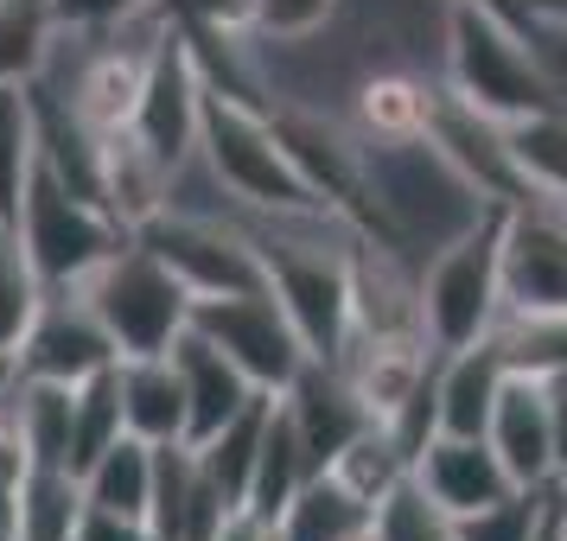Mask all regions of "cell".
Here are the masks:
<instances>
[{"mask_svg":"<svg viewBox=\"0 0 567 541\" xmlns=\"http://www.w3.org/2000/svg\"><path fill=\"white\" fill-rule=\"evenodd\" d=\"M122 434H128L122 427V383H115V363H109V370H96L71 388V471L83 478V465L109 452Z\"/></svg>","mask_w":567,"mask_h":541,"instance_id":"27","label":"cell"},{"mask_svg":"<svg viewBox=\"0 0 567 541\" xmlns=\"http://www.w3.org/2000/svg\"><path fill=\"white\" fill-rule=\"evenodd\" d=\"M27 471H32V452H27V439H20V420L0 402V485H20Z\"/></svg>","mask_w":567,"mask_h":541,"instance_id":"36","label":"cell"},{"mask_svg":"<svg viewBox=\"0 0 567 541\" xmlns=\"http://www.w3.org/2000/svg\"><path fill=\"white\" fill-rule=\"evenodd\" d=\"M268 408H275V395H256V402H249V408L230 420V427H217L205 446H192L198 471H205L210 485L230 497L236 510H243V497H249V478H256V452H261V427H268Z\"/></svg>","mask_w":567,"mask_h":541,"instance_id":"26","label":"cell"},{"mask_svg":"<svg viewBox=\"0 0 567 541\" xmlns=\"http://www.w3.org/2000/svg\"><path fill=\"white\" fill-rule=\"evenodd\" d=\"M198 90H205L198 58H192V45H185V27L173 20V27L159 32L147 83H141V103H134V122H128L173 173H185V166L198 159Z\"/></svg>","mask_w":567,"mask_h":541,"instance_id":"8","label":"cell"},{"mask_svg":"<svg viewBox=\"0 0 567 541\" xmlns=\"http://www.w3.org/2000/svg\"><path fill=\"white\" fill-rule=\"evenodd\" d=\"M529 541H561V510H555V490H548V510H542V522H536V535Z\"/></svg>","mask_w":567,"mask_h":541,"instance_id":"39","label":"cell"},{"mask_svg":"<svg viewBox=\"0 0 567 541\" xmlns=\"http://www.w3.org/2000/svg\"><path fill=\"white\" fill-rule=\"evenodd\" d=\"M409 485L434 503V510H446L453 522L472 510H491V503H504L511 490V471H504V459L491 452L485 434H434L421 452H414L409 465Z\"/></svg>","mask_w":567,"mask_h":541,"instance_id":"11","label":"cell"},{"mask_svg":"<svg viewBox=\"0 0 567 541\" xmlns=\"http://www.w3.org/2000/svg\"><path fill=\"white\" fill-rule=\"evenodd\" d=\"M83 522V478L64 465H32L20 478V522L13 541H78Z\"/></svg>","mask_w":567,"mask_h":541,"instance_id":"24","label":"cell"},{"mask_svg":"<svg viewBox=\"0 0 567 541\" xmlns=\"http://www.w3.org/2000/svg\"><path fill=\"white\" fill-rule=\"evenodd\" d=\"M504 376H511V363H504V351L491 337L460 344V351H440L434 357V434H485Z\"/></svg>","mask_w":567,"mask_h":541,"instance_id":"17","label":"cell"},{"mask_svg":"<svg viewBox=\"0 0 567 541\" xmlns=\"http://www.w3.org/2000/svg\"><path fill=\"white\" fill-rule=\"evenodd\" d=\"M268 541H275V529H268Z\"/></svg>","mask_w":567,"mask_h":541,"instance_id":"43","label":"cell"},{"mask_svg":"<svg viewBox=\"0 0 567 541\" xmlns=\"http://www.w3.org/2000/svg\"><path fill=\"white\" fill-rule=\"evenodd\" d=\"M52 0H0V83H32L52 58Z\"/></svg>","mask_w":567,"mask_h":541,"instance_id":"29","label":"cell"},{"mask_svg":"<svg viewBox=\"0 0 567 541\" xmlns=\"http://www.w3.org/2000/svg\"><path fill=\"white\" fill-rule=\"evenodd\" d=\"M147 497H154V446L147 439L122 434L109 452L83 465V503L109 516H134L147 522Z\"/></svg>","mask_w":567,"mask_h":541,"instance_id":"22","label":"cell"},{"mask_svg":"<svg viewBox=\"0 0 567 541\" xmlns=\"http://www.w3.org/2000/svg\"><path fill=\"white\" fill-rule=\"evenodd\" d=\"M78 293L90 300V312L103 319V332L115 337L122 357L173 351V337H179L185 319H192L185 281L141 242V236H128L122 249H109V256L78 281Z\"/></svg>","mask_w":567,"mask_h":541,"instance_id":"4","label":"cell"},{"mask_svg":"<svg viewBox=\"0 0 567 541\" xmlns=\"http://www.w3.org/2000/svg\"><path fill=\"white\" fill-rule=\"evenodd\" d=\"M555 510H561V541H567V490H555Z\"/></svg>","mask_w":567,"mask_h":541,"instance_id":"41","label":"cell"},{"mask_svg":"<svg viewBox=\"0 0 567 541\" xmlns=\"http://www.w3.org/2000/svg\"><path fill=\"white\" fill-rule=\"evenodd\" d=\"M504 128H511V159H516V179H523V198L567 205V103L536 108V115L504 122Z\"/></svg>","mask_w":567,"mask_h":541,"instance_id":"21","label":"cell"},{"mask_svg":"<svg viewBox=\"0 0 567 541\" xmlns=\"http://www.w3.org/2000/svg\"><path fill=\"white\" fill-rule=\"evenodd\" d=\"M115 383H122V427L147 446H173L185 439V388L179 370L166 351L154 357H122L115 363Z\"/></svg>","mask_w":567,"mask_h":541,"instance_id":"18","label":"cell"},{"mask_svg":"<svg viewBox=\"0 0 567 541\" xmlns=\"http://www.w3.org/2000/svg\"><path fill=\"white\" fill-rule=\"evenodd\" d=\"M548 434H555V490H567V388L548 383Z\"/></svg>","mask_w":567,"mask_h":541,"instance_id":"37","label":"cell"},{"mask_svg":"<svg viewBox=\"0 0 567 541\" xmlns=\"http://www.w3.org/2000/svg\"><path fill=\"white\" fill-rule=\"evenodd\" d=\"M440 83L497 122H523L536 108L567 103L536 32L478 13V7H460V0H440Z\"/></svg>","mask_w":567,"mask_h":541,"instance_id":"2","label":"cell"},{"mask_svg":"<svg viewBox=\"0 0 567 541\" xmlns=\"http://www.w3.org/2000/svg\"><path fill=\"white\" fill-rule=\"evenodd\" d=\"M154 7H166V0H52V20L58 32H115Z\"/></svg>","mask_w":567,"mask_h":541,"instance_id":"34","label":"cell"},{"mask_svg":"<svg viewBox=\"0 0 567 541\" xmlns=\"http://www.w3.org/2000/svg\"><path fill=\"white\" fill-rule=\"evenodd\" d=\"M198 173L230 198V210H256V217L332 210L300 179V166L287 159L268 103L249 96V90H230V83H217V77H205V90H198Z\"/></svg>","mask_w":567,"mask_h":541,"instance_id":"1","label":"cell"},{"mask_svg":"<svg viewBox=\"0 0 567 541\" xmlns=\"http://www.w3.org/2000/svg\"><path fill=\"white\" fill-rule=\"evenodd\" d=\"M351 0H249V39L256 45H307L344 20Z\"/></svg>","mask_w":567,"mask_h":541,"instance_id":"31","label":"cell"},{"mask_svg":"<svg viewBox=\"0 0 567 541\" xmlns=\"http://www.w3.org/2000/svg\"><path fill=\"white\" fill-rule=\"evenodd\" d=\"M173 370H179V388H185V446H205L217 427H230L236 414L256 402L261 388L236 370L210 337H198L192 325H185L179 337H173Z\"/></svg>","mask_w":567,"mask_h":541,"instance_id":"14","label":"cell"},{"mask_svg":"<svg viewBox=\"0 0 567 541\" xmlns=\"http://www.w3.org/2000/svg\"><path fill=\"white\" fill-rule=\"evenodd\" d=\"M45 293H52V287L39 281L27 242L13 236V223H0V351H7V357L20 351L27 325L39 319V306H45Z\"/></svg>","mask_w":567,"mask_h":541,"instance_id":"30","label":"cell"},{"mask_svg":"<svg viewBox=\"0 0 567 541\" xmlns=\"http://www.w3.org/2000/svg\"><path fill=\"white\" fill-rule=\"evenodd\" d=\"M319 478V465H312L307 439L293 427V414L287 402L275 395V408H268V427H261V452H256V478H249V497H243V510L261 516V522H275V516L300 497V485Z\"/></svg>","mask_w":567,"mask_h":541,"instance_id":"19","label":"cell"},{"mask_svg":"<svg viewBox=\"0 0 567 541\" xmlns=\"http://www.w3.org/2000/svg\"><path fill=\"white\" fill-rule=\"evenodd\" d=\"M434 96H440V77L414 71V64H377V71H363L351 83V128L363 134V147L421 141Z\"/></svg>","mask_w":567,"mask_h":541,"instance_id":"15","label":"cell"},{"mask_svg":"<svg viewBox=\"0 0 567 541\" xmlns=\"http://www.w3.org/2000/svg\"><path fill=\"white\" fill-rule=\"evenodd\" d=\"M0 223H7V217H0Z\"/></svg>","mask_w":567,"mask_h":541,"instance_id":"44","label":"cell"},{"mask_svg":"<svg viewBox=\"0 0 567 541\" xmlns=\"http://www.w3.org/2000/svg\"><path fill=\"white\" fill-rule=\"evenodd\" d=\"M536 39H567V0H523Z\"/></svg>","mask_w":567,"mask_h":541,"instance_id":"38","label":"cell"},{"mask_svg":"<svg viewBox=\"0 0 567 541\" xmlns=\"http://www.w3.org/2000/svg\"><path fill=\"white\" fill-rule=\"evenodd\" d=\"M542 510H548V490H511L504 503L460 516L453 535L460 541H529L536 535V522H542Z\"/></svg>","mask_w":567,"mask_h":541,"instance_id":"32","label":"cell"},{"mask_svg":"<svg viewBox=\"0 0 567 541\" xmlns=\"http://www.w3.org/2000/svg\"><path fill=\"white\" fill-rule=\"evenodd\" d=\"M504 312H567V205H504Z\"/></svg>","mask_w":567,"mask_h":541,"instance_id":"7","label":"cell"},{"mask_svg":"<svg viewBox=\"0 0 567 541\" xmlns=\"http://www.w3.org/2000/svg\"><path fill=\"white\" fill-rule=\"evenodd\" d=\"M504 205L472 217L460 236H446L434 256L421 261V332L434 351H460L491 337V325L504 319Z\"/></svg>","mask_w":567,"mask_h":541,"instance_id":"3","label":"cell"},{"mask_svg":"<svg viewBox=\"0 0 567 541\" xmlns=\"http://www.w3.org/2000/svg\"><path fill=\"white\" fill-rule=\"evenodd\" d=\"M13 376H20V370H13V357H7V351H0V402H7V388H13Z\"/></svg>","mask_w":567,"mask_h":541,"instance_id":"40","label":"cell"},{"mask_svg":"<svg viewBox=\"0 0 567 541\" xmlns=\"http://www.w3.org/2000/svg\"><path fill=\"white\" fill-rule=\"evenodd\" d=\"M377 510H363L344 485H332L326 471L300 485V497L275 516V541H370Z\"/></svg>","mask_w":567,"mask_h":541,"instance_id":"20","label":"cell"},{"mask_svg":"<svg viewBox=\"0 0 567 541\" xmlns=\"http://www.w3.org/2000/svg\"><path fill=\"white\" fill-rule=\"evenodd\" d=\"M13 236L27 242V256H32V268H39L45 287H78L109 249L128 242V230H122L90 191L64 185L52 166H39V159H32V179H27V191H20V210H13Z\"/></svg>","mask_w":567,"mask_h":541,"instance_id":"5","label":"cell"},{"mask_svg":"<svg viewBox=\"0 0 567 541\" xmlns=\"http://www.w3.org/2000/svg\"><path fill=\"white\" fill-rule=\"evenodd\" d=\"M421 141H427L485 205H516V198H523V179H516V159H511V128H504L497 115H485V108H472L460 90L440 83Z\"/></svg>","mask_w":567,"mask_h":541,"instance_id":"10","label":"cell"},{"mask_svg":"<svg viewBox=\"0 0 567 541\" xmlns=\"http://www.w3.org/2000/svg\"><path fill=\"white\" fill-rule=\"evenodd\" d=\"M78 541H154V529L134 522V516H109V510H90V503H83Z\"/></svg>","mask_w":567,"mask_h":541,"instance_id":"35","label":"cell"},{"mask_svg":"<svg viewBox=\"0 0 567 541\" xmlns=\"http://www.w3.org/2000/svg\"><path fill=\"white\" fill-rule=\"evenodd\" d=\"M326 478L351 490L363 510H383L389 497L409 485V452L395 446V434H389L383 420H370V427H363V434L351 439L332 465H326Z\"/></svg>","mask_w":567,"mask_h":541,"instance_id":"23","label":"cell"},{"mask_svg":"<svg viewBox=\"0 0 567 541\" xmlns=\"http://www.w3.org/2000/svg\"><path fill=\"white\" fill-rule=\"evenodd\" d=\"M185 325H192L198 337H210L261 395H281V388L312 363L307 344H300V332H293V319L281 312V300H275L268 287L192 300V319H185Z\"/></svg>","mask_w":567,"mask_h":541,"instance_id":"6","label":"cell"},{"mask_svg":"<svg viewBox=\"0 0 567 541\" xmlns=\"http://www.w3.org/2000/svg\"><path fill=\"white\" fill-rule=\"evenodd\" d=\"M491 452L504 459L511 485L523 490H555V434H548V376L511 370L497 388V408L485 420Z\"/></svg>","mask_w":567,"mask_h":541,"instance_id":"12","label":"cell"},{"mask_svg":"<svg viewBox=\"0 0 567 541\" xmlns=\"http://www.w3.org/2000/svg\"><path fill=\"white\" fill-rule=\"evenodd\" d=\"M370 541H460V535H453V516L434 510V503H427L414 485H402L383 510H377Z\"/></svg>","mask_w":567,"mask_h":541,"instance_id":"33","label":"cell"},{"mask_svg":"<svg viewBox=\"0 0 567 541\" xmlns=\"http://www.w3.org/2000/svg\"><path fill=\"white\" fill-rule=\"evenodd\" d=\"M39 159V115H32V90L27 83H0V217L13 223L20 191L32 179Z\"/></svg>","mask_w":567,"mask_h":541,"instance_id":"28","label":"cell"},{"mask_svg":"<svg viewBox=\"0 0 567 541\" xmlns=\"http://www.w3.org/2000/svg\"><path fill=\"white\" fill-rule=\"evenodd\" d=\"M109 363H122V351H115V337L103 332V319L90 312L78 287H52L39 319L20 337V351H13V370L32 376V383H83Z\"/></svg>","mask_w":567,"mask_h":541,"instance_id":"9","label":"cell"},{"mask_svg":"<svg viewBox=\"0 0 567 541\" xmlns=\"http://www.w3.org/2000/svg\"><path fill=\"white\" fill-rule=\"evenodd\" d=\"M548 383H561V388H567V370H555V376H548Z\"/></svg>","mask_w":567,"mask_h":541,"instance_id":"42","label":"cell"},{"mask_svg":"<svg viewBox=\"0 0 567 541\" xmlns=\"http://www.w3.org/2000/svg\"><path fill=\"white\" fill-rule=\"evenodd\" d=\"M281 402H287V414H293V427H300V439H307V452H312L319 471L377 420V414L363 408V395L338 376L332 363H307V370L281 388Z\"/></svg>","mask_w":567,"mask_h":541,"instance_id":"16","label":"cell"},{"mask_svg":"<svg viewBox=\"0 0 567 541\" xmlns=\"http://www.w3.org/2000/svg\"><path fill=\"white\" fill-rule=\"evenodd\" d=\"M71 388L78 383H32V376H13V388H7V408L20 420L32 465L71 471Z\"/></svg>","mask_w":567,"mask_h":541,"instance_id":"25","label":"cell"},{"mask_svg":"<svg viewBox=\"0 0 567 541\" xmlns=\"http://www.w3.org/2000/svg\"><path fill=\"white\" fill-rule=\"evenodd\" d=\"M173 179H179V173H173L134 128L96 134V198H103V210L128 236L147 230L159 210L173 205Z\"/></svg>","mask_w":567,"mask_h":541,"instance_id":"13","label":"cell"}]
</instances>
